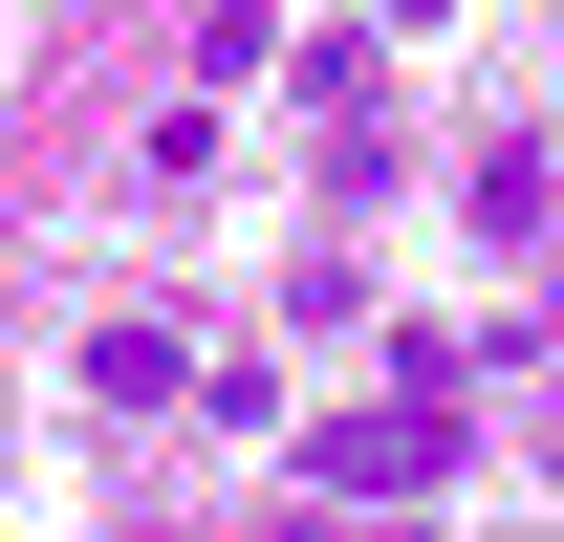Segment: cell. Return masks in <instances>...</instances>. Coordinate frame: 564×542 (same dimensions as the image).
Masks as SVG:
<instances>
[{
  "label": "cell",
  "mask_w": 564,
  "mask_h": 542,
  "mask_svg": "<svg viewBox=\"0 0 564 542\" xmlns=\"http://www.w3.org/2000/svg\"><path fill=\"white\" fill-rule=\"evenodd\" d=\"M282 456L326 477L348 521H391V499H434V477H456V391H369V412H282Z\"/></svg>",
  "instance_id": "1"
},
{
  "label": "cell",
  "mask_w": 564,
  "mask_h": 542,
  "mask_svg": "<svg viewBox=\"0 0 564 542\" xmlns=\"http://www.w3.org/2000/svg\"><path fill=\"white\" fill-rule=\"evenodd\" d=\"M66 369H87V412H174V391H196V326H152V304H109V326H87Z\"/></svg>",
  "instance_id": "2"
}]
</instances>
